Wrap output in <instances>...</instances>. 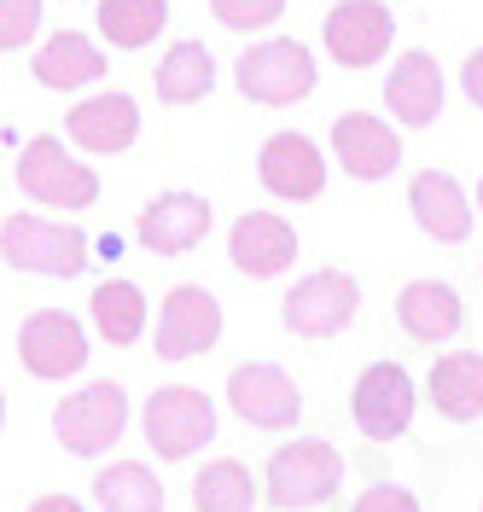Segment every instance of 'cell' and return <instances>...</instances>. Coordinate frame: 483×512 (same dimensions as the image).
I'll use <instances>...</instances> for the list:
<instances>
[{
    "instance_id": "1",
    "label": "cell",
    "mask_w": 483,
    "mask_h": 512,
    "mask_svg": "<svg viewBox=\"0 0 483 512\" xmlns=\"http://www.w3.org/2000/svg\"><path fill=\"white\" fill-rule=\"evenodd\" d=\"M233 82H239V94L251 99V105H297V99L315 94V82H321V70H315V53L303 47V41H291V35H268L257 47H245L239 64H233Z\"/></svg>"
},
{
    "instance_id": "2",
    "label": "cell",
    "mask_w": 483,
    "mask_h": 512,
    "mask_svg": "<svg viewBox=\"0 0 483 512\" xmlns=\"http://www.w3.org/2000/svg\"><path fill=\"white\" fill-rule=\"evenodd\" d=\"M0 256L18 274H47V280H76L88 268V233L47 216H6L0 222Z\"/></svg>"
},
{
    "instance_id": "3",
    "label": "cell",
    "mask_w": 483,
    "mask_h": 512,
    "mask_svg": "<svg viewBox=\"0 0 483 512\" xmlns=\"http://www.w3.org/2000/svg\"><path fill=\"white\" fill-rule=\"evenodd\" d=\"M53 431H59L65 454H82V460L117 448V437L129 431V390L117 379H94L82 390H70L53 408Z\"/></svg>"
},
{
    "instance_id": "4",
    "label": "cell",
    "mask_w": 483,
    "mask_h": 512,
    "mask_svg": "<svg viewBox=\"0 0 483 512\" xmlns=\"http://www.w3.org/2000/svg\"><path fill=\"white\" fill-rule=\"evenodd\" d=\"M140 425H146V443H152L158 460H193L198 448L216 437V402L193 384H163V390L146 396Z\"/></svg>"
},
{
    "instance_id": "5",
    "label": "cell",
    "mask_w": 483,
    "mask_h": 512,
    "mask_svg": "<svg viewBox=\"0 0 483 512\" xmlns=\"http://www.w3.org/2000/svg\"><path fill=\"white\" fill-rule=\"evenodd\" d=\"M338 478H344L338 448L321 437H297V443L274 448V460H268V501L280 512L326 507L338 495Z\"/></svg>"
},
{
    "instance_id": "6",
    "label": "cell",
    "mask_w": 483,
    "mask_h": 512,
    "mask_svg": "<svg viewBox=\"0 0 483 512\" xmlns=\"http://www.w3.org/2000/svg\"><path fill=\"white\" fill-rule=\"evenodd\" d=\"M18 187L47 210H88L99 198V175L82 158H70L59 134H35L18 152Z\"/></svg>"
},
{
    "instance_id": "7",
    "label": "cell",
    "mask_w": 483,
    "mask_h": 512,
    "mask_svg": "<svg viewBox=\"0 0 483 512\" xmlns=\"http://www.w3.org/2000/svg\"><path fill=\"white\" fill-rule=\"evenodd\" d=\"M355 309H361V286H355V274H344V268L303 274L286 291V303H280V315H286V326L297 338H338L355 320Z\"/></svg>"
},
{
    "instance_id": "8",
    "label": "cell",
    "mask_w": 483,
    "mask_h": 512,
    "mask_svg": "<svg viewBox=\"0 0 483 512\" xmlns=\"http://www.w3.org/2000/svg\"><path fill=\"white\" fill-rule=\"evenodd\" d=\"M227 408L245 425H257V431H286L303 414V390L274 361H239L227 373Z\"/></svg>"
},
{
    "instance_id": "9",
    "label": "cell",
    "mask_w": 483,
    "mask_h": 512,
    "mask_svg": "<svg viewBox=\"0 0 483 512\" xmlns=\"http://www.w3.org/2000/svg\"><path fill=\"white\" fill-rule=\"evenodd\" d=\"M414 402L419 396L402 361H373L350 390V414L361 425V437H373V443H396L414 425Z\"/></svg>"
},
{
    "instance_id": "10",
    "label": "cell",
    "mask_w": 483,
    "mask_h": 512,
    "mask_svg": "<svg viewBox=\"0 0 483 512\" xmlns=\"http://www.w3.org/2000/svg\"><path fill=\"white\" fill-rule=\"evenodd\" d=\"M216 338H222V303L204 286H175L158 303V332H152L158 361H193L216 350Z\"/></svg>"
},
{
    "instance_id": "11",
    "label": "cell",
    "mask_w": 483,
    "mask_h": 512,
    "mask_svg": "<svg viewBox=\"0 0 483 512\" xmlns=\"http://www.w3.org/2000/svg\"><path fill=\"white\" fill-rule=\"evenodd\" d=\"M18 361L30 379H70L88 367V332L65 309H35L18 326Z\"/></svg>"
},
{
    "instance_id": "12",
    "label": "cell",
    "mask_w": 483,
    "mask_h": 512,
    "mask_svg": "<svg viewBox=\"0 0 483 512\" xmlns=\"http://www.w3.org/2000/svg\"><path fill=\"white\" fill-rule=\"evenodd\" d=\"M326 53L344 64V70H367V64H379L390 53V41H396V18H390L385 0H338L332 12H326Z\"/></svg>"
},
{
    "instance_id": "13",
    "label": "cell",
    "mask_w": 483,
    "mask_h": 512,
    "mask_svg": "<svg viewBox=\"0 0 483 512\" xmlns=\"http://www.w3.org/2000/svg\"><path fill=\"white\" fill-rule=\"evenodd\" d=\"M65 140L82 146V152H94V158L129 152L134 140H140V105H134V94L105 88V94H94V99H76L65 111Z\"/></svg>"
},
{
    "instance_id": "14",
    "label": "cell",
    "mask_w": 483,
    "mask_h": 512,
    "mask_svg": "<svg viewBox=\"0 0 483 512\" xmlns=\"http://www.w3.org/2000/svg\"><path fill=\"white\" fill-rule=\"evenodd\" d=\"M257 175H262V187L274 192V198H286V204H309V198H321V192H326L321 146H315L309 134H291V128L262 140Z\"/></svg>"
},
{
    "instance_id": "15",
    "label": "cell",
    "mask_w": 483,
    "mask_h": 512,
    "mask_svg": "<svg viewBox=\"0 0 483 512\" xmlns=\"http://www.w3.org/2000/svg\"><path fill=\"white\" fill-rule=\"evenodd\" d=\"M204 233H210V198L198 192H158L134 222V239L152 256H187L204 245Z\"/></svg>"
},
{
    "instance_id": "16",
    "label": "cell",
    "mask_w": 483,
    "mask_h": 512,
    "mask_svg": "<svg viewBox=\"0 0 483 512\" xmlns=\"http://www.w3.org/2000/svg\"><path fill=\"white\" fill-rule=\"evenodd\" d=\"M332 158L344 163V175H355V181H385L402 163V128H390L373 111H344L332 123Z\"/></svg>"
},
{
    "instance_id": "17",
    "label": "cell",
    "mask_w": 483,
    "mask_h": 512,
    "mask_svg": "<svg viewBox=\"0 0 483 512\" xmlns=\"http://www.w3.org/2000/svg\"><path fill=\"white\" fill-rule=\"evenodd\" d=\"M227 256L245 280H280L291 262H297V227L274 210H245L233 222V239H227Z\"/></svg>"
},
{
    "instance_id": "18",
    "label": "cell",
    "mask_w": 483,
    "mask_h": 512,
    "mask_svg": "<svg viewBox=\"0 0 483 512\" xmlns=\"http://www.w3.org/2000/svg\"><path fill=\"white\" fill-rule=\"evenodd\" d=\"M443 94H449V82H443V64L431 59V53L408 47L402 59L390 64L385 105H390V117H396L402 128H431L437 111H443Z\"/></svg>"
},
{
    "instance_id": "19",
    "label": "cell",
    "mask_w": 483,
    "mask_h": 512,
    "mask_svg": "<svg viewBox=\"0 0 483 512\" xmlns=\"http://www.w3.org/2000/svg\"><path fill=\"white\" fill-rule=\"evenodd\" d=\"M408 210H414L419 233L437 239V245L472 239V198H466L460 181L443 175V169H419L414 181H408Z\"/></svg>"
},
{
    "instance_id": "20",
    "label": "cell",
    "mask_w": 483,
    "mask_h": 512,
    "mask_svg": "<svg viewBox=\"0 0 483 512\" xmlns=\"http://www.w3.org/2000/svg\"><path fill=\"white\" fill-rule=\"evenodd\" d=\"M396 320L419 344H449L466 326V303H460V291L449 280H408L396 291Z\"/></svg>"
},
{
    "instance_id": "21",
    "label": "cell",
    "mask_w": 483,
    "mask_h": 512,
    "mask_svg": "<svg viewBox=\"0 0 483 512\" xmlns=\"http://www.w3.org/2000/svg\"><path fill=\"white\" fill-rule=\"evenodd\" d=\"M30 76L41 88H53V94H76L88 82H105V47H94L82 30H59L35 47Z\"/></svg>"
},
{
    "instance_id": "22",
    "label": "cell",
    "mask_w": 483,
    "mask_h": 512,
    "mask_svg": "<svg viewBox=\"0 0 483 512\" xmlns=\"http://www.w3.org/2000/svg\"><path fill=\"white\" fill-rule=\"evenodd\" d=\"M425 396H431V408L443 419H454V425L483 419V355L478 350L437 355V367L425 373Z\"/></svg>"
},
{
    "instance_id": "23",
    "label": "cell",
    "mask_w": 483,
    "mask_h": 512,
    "mask_svg": "<svg viewBox=\"0 0 483 512\" xmlns=\"http://www.w3.org/2000/svg\"><path fill=\"white\" fill-rule=\"evenodd\" d=\"M152 88H158L163 105H198V99H210V88H216V53L204 41H175L158 59Z\"/></svg>"
},
{
    "instance_id": "24",
    "label": "cell",
    "mask_w": 483,
    "mask_h": 512,
    "mask_svg": "<svg viewBox=\"0 0 483 512\" xmlns=\"http://www.w3.org/2000/svg\"><path fill=\"white\" fill-rule=\"evenodd\" d=\"M88 315H94V332L105 344H117V350H129L140 344V332H146V291L134 286V280H105L94 286V303H88Z\"/></svg>"
},
{
    "instance_id": "25",
    "label": "cell",
    "mask_w": 483,
    "mask_h": 512,
    "mask_svg": "<svg viewBox=\"0 0 483 512\" xmlns=\"http://www.w3.org/2000/svg\"><path fill=\"white\" fill-rule=\"evenodd\" d=\"M169 24V0H99V35L117 53H140L152 47Z\"/></svg>"
},
{
    "instance_id": "26",
    "label": "cell",
    "mask_w": 483,
    "mask_h": 512,
    "mask_svg": "<svg viewBox=\"0 0 483 512\" xmlns=\"http://www.w3.org/2000/svg\"><path fill=\"white\" fill-rule=\"evenodd\" d=\"M94 495L105 512H163V483L140 460H111L105 472H94Z\"/></svg>"
},
{
    "instance_id": "27",
    "label": "cell",
    "mask_w": 483,
    "mask_h": 512,
    "mask_svg": "<svg viewBox=\"0 0 483 512\" xmlns=\"http://www.w3.org/2000/svg\"><path fill=\"white\" fill-rule=\"evenodd\" d=\"M193 507L198 512H251L257 507V478L239 460H210L193 478Z\"/></svg>"
},
{
    "instance_id": "28",
    "label": "cell",
    "mask_w": 483,
    "mask_h": 512,
    "mask_svg": "<svg viewBox=\"0 0 483 512\" xmlns=\"http://www.w3.org/2000/svg\"><path fill=\"white\" fill-rule=\"evenodd\" d=\"M280 12H286V0H210V18L239 35H257L268 24H280Z\"/></svg>"
},
{
    "instance_id": "29",
    "label": "cell",
    "mask_w": 483,
    "mask_h": 512,
    "mask_svg": "<svg viewBox=\"0 0 483 512\" xmlns=\"http://www.w3.org/2000/svg\"><path fill=\"white\" fill-rule=\"evenodd\" d=\"M41 35V0H0V53H18Z\"/></svg>"
},
{
    "instance_id": "30",
    "label": "cell",
    "mask_w": 483,
    "mask_h": 512,
    "mask_svg": "<svg viewBox=\"0 0 483 512\" xmlns=\"http://www.w3.org/2000/svg\"><path fill=\"white\" fill-rule=\"evenodd\" d=\"M350 512H425V507H419L414 489H402V483H367Z\"/></svg>"
},
{
    "instance_id": "31",
    "label": "cell",
    "mask_w": 483,
    "mask_h": 512,
    "mask_svg": "<svg viewBox=\"0 0 483 512\" xmlns=\"http://www.w3.org/2000/svg\"><path fill=\"white\" fill-rule=\"evenodd\" d=\"M460 88H466V99L483 111V47L478 53H466V70H460Z\"/></svg>"
},
{
    "instance_id": "32",
    "label": "cell",
    "mask_w": 483,
    "mask_h": 512,
    "mask_svg": "<svg viewBox=\"0 0 483 512\" xmlns=\"http://www.w3.org/2000/svg\"><path fill=\"white\" fill-rule=\"evenodd\" d=\"M30 512H82V501H70V495H35Z\"/></svg>"
},
{
    "instance_id": "33",
    "label": "cell",
    "mask_w": 483,
    "mask_h": 512,
    "mask_svg": "<svg viewBox=\"0 0 483 512\" xmlns=\"http://www.w3.org/2000/svg\"><path fill=\"white\" fill-rule=\"evenodd\" d=\"M0 425H6V390H0Z\"/></svg>"
},
{
    "instance_id": "34",
    "label": "cell",
    "mask_w": 483,
    "mask_h": 512,
    "mask_svg": "<svg viewBox=\"0 0 483 512\" xmlns=\"http://www.w3.org/2000/svg\"><path fill=\"white\" fill-rule=\"evenodd\" d=\"M478 210H483V181H478Z\"/></svg>"
},
{
    "instance_id": "35",
    "label": "cell",
    "mask_w": 483,
    "mask_h": 512,
    "mask_svg": "<svg viewBox=\"0 0 483 512\" xmlns=\"http://www.w3.org/2000/svg\"><path fill=\"white\" fill-rule=\"evenodd\" d=\"M478 512H483V507H478Z\"/></svg>"
}]
</instances>
